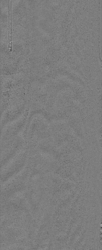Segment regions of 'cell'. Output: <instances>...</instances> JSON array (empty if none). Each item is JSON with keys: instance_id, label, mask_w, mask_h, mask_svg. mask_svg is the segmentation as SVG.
Returning a JSON list of instances; mask_svg holds the SVG:
<instances>
[{"instance_id": "6da1fadb", "label": "cell", "mask_w": 102, "mask_h": 250, "mask_svg": "<svg viewBox=\"0 0 102 250\" xmlns=\"http://www.w3.org/2000/svg\"><path fill=\"white\" fill-rule=\"evenodd\" d=\"M8 47L10 51L12 50V0H8Z\"/></svg>"}]
</instances>
